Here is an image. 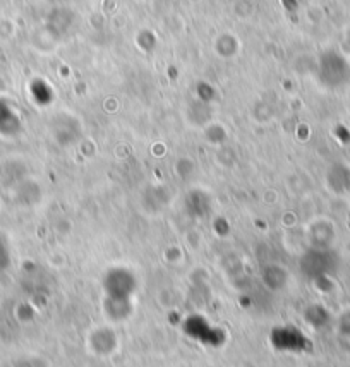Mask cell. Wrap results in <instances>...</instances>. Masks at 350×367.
<instances>
[{"instance_id":"obj_1","label":"cell","mask_w":350,"mask_h":367,"mask_svg":"<svg viewBox=\"0 0 350 367\" xmlns=\"http://www.w3.org/2000/svg\"><path fill=\"white\" fill-rule=\"evenodd\" d=\"M340 330H342V333L349 334V337H350V310H349V313H345L344 321L340 322Z\"/></svg>"}]
</instances>
